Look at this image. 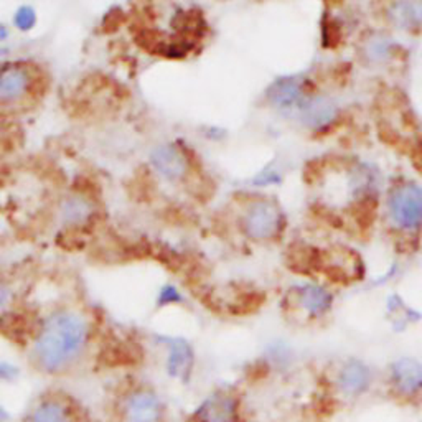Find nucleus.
I'll return each instance as SVG.
<instances>
[{"mask_svg":"<svg viewBox=\"0 0 422 422\" xmlns=\"http://www.w3.org/2000/svg\"><path fill=\"white\" fill-rule=\"evenodd\" d=\"M384 395L401 408H422V362L399 356L388 364L383 375Z\"/></svg>","mask_w":422,"mask_h":422,"instance_id":"6e6552de","label":"nucleus"},{"mask_svg":"<svg viewBox=\"0 0 422 422\" xmlns=\"http://www.w3.org/2000/svg\"><path fill=\"white\" fill-rule=\"evenodd\" d=\"M285 268L309 281H318L331 289H350L366 281L363 256L351 246H325L294 241L285 251Z\"/></svg>","mask_w":422,"mask_h":422,"instance_id":"7ed1b4c3","label":"nucleus"},{"mask_svg":"<svg viewBox=\"0 0 422 422\" xmlns=\"http://www.w3.org/2000/svg\"><path fill=\"white\" fill-rule=\"evenodd\" d=\"M397 276H399V262H392L391 268H389L386 272L383 274V276L376 277L375 281H373V285H375V288H381V285H386L388 282L395 281Z\"/></svg>","mask_w":422,"mask_h":422,"instance_id":"b1692460","label":"nucleus"},{"mask_svg":"<svg viewBox=\"0 0 422 422\" xmlns=\"http://www.w3.org/2000/svg\"><path fill=\"white\" fill-rule=\"evenodd\" d=\"M89 340V323L80 310L63 307L53 310L40 322L32 358L38 371L45 375H63L83 358Z\"/></svg>","mask_w":422,"mask_h":422,"instance_id":"f03ea898","label":"nucleus"},{"mask_svg":"<svg viewBox=\"0 0 422 422\" xmlns=\"http://www.w3.org/2000/svg\"><path fill=\"white\" fill-rule=\"evenodd\" d=\"M19 375L17 368L12 366L9 363H0V379L2 381H10Z\"/></svg>","mask_w":422,"mask_h":422,"instance_id":"a878e982","label":"nucleus"},{"mask_svg":"<svg viewBox=\"0 0 422 422\" xmlns=\"http://www.w3.org/2000/svg\"><path fill=\"white\" fill-rule=\"evenodd\" d=\"M358 53L362 60L370 67H388L397 58L399 45L386 32H368L360 42Z\"/></svg>","mask_w":422,"mask_h":422,"instance_id":"2eb2a0df","label":"nucleus"},{"mask_svg":"<svg viewBox=\"0 0 422 422\" xmlns=\"http://www.w3.org/2000/svg\"><path fill=\"white\" fill-rule=\"evenodd\" d=\"M310 93H312V89H310L309 81L305 78L285 76L279 78L269 86L266 97H268L270 108L279 110L284 116H289Z\"/></svg>","mask_w":422,"mask_h":422,"instance_id":"f8f14e48","label":"nucleus"},{"mask_svg":"<svg viewBox=\"0 0 422 422\" xmlns=\"http://www.w3.org/2000/svg\"><path fill=\"white\" fill-rule=\"evenodd\" d=\"M60 221L68 231H83L94 223L97 204L84 191H73L60 202Z\"/></svg>","mask_w":422,"mask_h":422,"instance_id":"4468645a","label":"nucleus"},{"mask_svg":"<svg viewBox=\"0 0 422 422\" xmlns=\"http://www.w3.org/2000/svg\"><path fill=\"white\" fill-rule=\"evenodd\" d=\"M185 422H208V421H207V417H204V414H203L202 409L196 408L195 411L187 417Z\"/></svg>","mask_w":422,"mask_h":422,"instance_id":"bb28decb","label":"nucleus"},{"mask_svg":"<svg viewBox=\"0 0 422 422\" xmlns=\"http://www.w3.org/2000/svg\"><path fill=\"white\" fill-rule=\"evenodd\" d=\"M279 182H281V175L274 170L262 172V174H259V177H256V180H254L256 187H268V185H274V183H279Z\"/></svg>","mask_w":422,"mask_h":422,"instance_id":"393cba45","label":"nucleus"},{"mask_svg":"<svg viewBox=\"0 0 422 422\" xmlns=\"http://www.w3.org/2000/svg\"><path fill=\"white\" fill-rule=\"evenodd\" d=\"M375 368L362 358L345 356L335 360L318 375V389L333 403L335 408L362 399L375 386Z\"/></svg>","mask_w":422,"mask_h":422,"instance_id":"423d86ee","label":"nucleus"},{"mask_svg":"<svg viewBox=\"0 0 422 422\" xmlns=\"http://www.w3.org/2000/svg\"><path fill=\"white\" fill-rule=\"evenodd\" d=\"M289 116L310 132H325L338 122L340 108L325 94L310 93Z\"/></svg>","mask_w":422,"mask_h":422,"instance_id":"9d476101","label":"nucleus"},{"mask_svg":"<svg viewBox=\"0 0 422 422\" xmlns=\"http://www.w3.org/2000/svg\"><path fill=\"white\" fill-rule=\"evenodd\" d=\"M389 23L406 34L422 32V0H392L388 7Z\"/></svg>","mask_w":422,"mask_h":422,"instance_id":"6ab92c4d","label":"nucleus"},{"mask_svg":"<svg viewBox=\"0 0 422 422\" xmlns=\"http://www.w3.org/2000/svg\"><path fill=\"white\" fill-rule=\"evenodd\" d=\"M163 411L165 406L161 396L149 388H137L127 392L122 406L126 422H161Z\"/></svg>","mask_w":422,"mask_h":422,"instance_id":"ddd939ff","label":"nucleus"},{"mask_svg":"<svg viewBox=\"0 0 422 422\" xmlns=\"http://www.w3.org/2000/svg\"><path fill=\"white\" fill-rule=\"evenodd\" d=\"M198 408L208 422H241V397L235 391H216Z\"/></svg>","mask_w":422,"mask_h":422,"instance_id":"a211bd4d","label":"nucleus"},{"mask_svg":"<svg viewBox=\"0 0 422 422\" xmlns=\"http://www.w3.org/2000/svg\"><path fill=\"white\" fill-rule=\"evenodd\" d=\"M337 294L330 285L304 279L289 285L281 297V314L284 320L298 329H320L333 315Z\"/></svg>","mask_w":422,"mask_h":422,"instance_id":"39448f33","label":"nucleus"},{"mask_svg":"<svg viewBox=\"0 0 422 422\" xmlns=\"http://www.w3.org/2000/svg\"><path fill=\"white\" fill-rule=\"evenodd\" d=\"M75 401L61 395L42 397L32 409L28 422H78L80 412Z\"/></svg>","mask_w":422,"mask_h":422,"instance_id":"dca6fc26","label":"nucleus"},{"mask_svg":"<svg viewBox=\"0 0 422 422\" xmlns=\"http://www.w3.org/2000/svg\"><path fill=\"white\" fill-rule=\"evenodd\" d=\"M7 36H9V28L5 27V23L0 22V43L7 40Z\"/></svg>","mask_w":422,"mask_h":422,"instance_id":"c85d7f7f","label":"nucleus"},{"mask_svg":"<svg viewBox=\"0 0 422 422\" xmlns=\"http://www.w3.org/2000/svg\"><path fill=\"white\" fill-rule=\"evenodd\" d=\"M185 302L183 298V294L180 292V289L174 284H165L162 285L161 290H159L157 296V307L159 309H163V307H170V305H180Z\"/></svg>","mask_w":422,"mask_h":422,"instance_id":"4be33fe9","label":"nucleus"},{"mask_svg":"<svg viewBox=\"0 0 422 422\" xmlns=\"http://www.w3.org/2000/svg\"><path fill=\"white\" fill-rule=\"evenodd\" d=\"M38 327L40 323H32L30 317L27 314L19 312V310L0 315V331L3 333V337L17 343V345L20 343L23 345L28 340L34 338Z\"/></svg>","mask_w":422,"mask_h":422,"instance_id":"412c9836","label":"nucleus"},{"mask_svg":"<svg viewBox=\"0 0 422 422\" xmlns=\"http://www.w3.org/2000/svg\"><path fill=\"white\" fill-rule=\"evenodd\" d=\"M150 167L162 180L169 183H183L191 175L190 155L177 142L155 145L149 155Z\"/></svg>","mask_w":422,"mask_h":422,"instance_id":"9b49d317","label":"nucleus"},{"mask_svg":"<svg viewBox=\"0 0 422 422\" xmlns=\"http://www.w3.org/2000/svg\"><path fill=\"white\" fill-rule=\"evenodd\" d=\"M5 419H9V414L3 411V408H0V422H3Z\"/></svg>","mask_w":422,"mask_h":422,"instance_id":"c756f323","label":"nucleus"},{"mask_svg":"<svg viewBox=\"0 0 422 422\" xmlns=\"http://www.w3.org/2000/svg\"><path fill=\"white\" fill-rule=\"evenodd\" d=\"M384 312H386L388 322L391 323L392 331H397V333L422 322V314L409 305L399 292H391L386 297Z\"/></svg>","mask_w":422,"mask_h":422,"instance_id":"aec40b11","label":"nucleus"},{"mask_svg":"<svg viewBox=\"0 0 422 422\" xmlns=\"http://www.w3.org/2000/svg\"><path fill=\"white\" fill-rule=\"evenodd\" d=\"M314 207L331 226L363 235L379 220L384 187L378 170L356 159L318 163L309 172Z\"/></svg>","mask_w":422,"mask_h":422,"instance_id":"f257e3e1","label":"nucleus"},{"mask_svg":"<svg viewBox=\"0 0 422 422\" xmlns=\"http://www.w3.org/2000/svg\"><path fill=\"white\" fill-rule=\"evenodd\" d=\"M14 25L20 32H30L36 25V12L34 7H19L14 14Z\"/></svg>","mask_w":422,"mask_h":422,"instance_id":"5701e85b","label":"nucleus"},{"mask_svg":"<svg viewBox=\"0 0 422 422\" xmlns=\"http://www.w3.org/2000/svg\"><path fill=\"white\" fill-rule=\"evenodd\" d=\"M381 228L392 251L401 259H412L422 251V185L397 175L383 190Z\"/></svg>","mask_w":422,"mask_h":422,"instance_id":"20e7f679","label":"nucleus"},{"mask_svg":"<svg viewBox=\"0 0 422 422\" xmlns=\"http://www.w3.org/2000/svg\"><path fill=\"white\" fill-rule=\"evenodd\" d=\"M38 76L32 65L12 61L0 65V106L19 108L34 99Z\"/></svg>","mask_w":422,"mask_h":422,"instance_id":"1a4fd4ad","label":"nucleus"},{"mask_svg":"<svg viewBox=\"0 0 422 422\" xmlns=\"http://www.w3.org/2000/svg\"><path fill=\"white\" fill-rule=\"evenodd\" d=\"M7 298H9V290H7L5 285H3V282L0 281V310L5 307Z\"/></svg>","mask_w":422,"mask_h":422,"instance_id":"cd10ccee","label":"nucleus"},{"mask_svg":"<svg viewBox=\"0 0 422 422\" xmlns=\"http://www.w3.org/2000/svg\"><path fill=\"white\" fill-rule=\"evenodd\" d=\"M237 226L249 243L257 246L279 244L288 231V215L274 196L249 195L241 203Z\"/></svg>","mask_w":422,"mask_h":422,"instance_id":"0eeeda50","label":"nucleus"},{"mask_svg":"<svg viewBox=\"0 0 422 422\" xmlns=\"http://www.w3.org/2000/svg\"><path fill=\"white\" fill-rule=\"evenodd\" d=\"M195 366V350L191 343L185 338H169L167 340V360L165 371L170 378L188 383L191 378Z\"/></svg>","mask_w":422,"mask_h":422,"instance_id":"f3484780","label":"nucleus"}]
</instances>
